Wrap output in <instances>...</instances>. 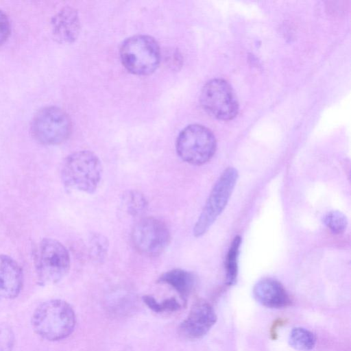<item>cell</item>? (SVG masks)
Here are the masks:
<instances>
[{
    "label": "cell",
    "instance_id": "7a4b0ae2",
    "mask_svg": "<svg viewBox=\"0 0 351 351\" xmlns=\"http://www.w3.org/2000/svg\"><path fill=\"white\" fill-rule=\"evenodd\" d=\"M102 165L92 152L82 150L68 156L62 167L61 177L69 189L93 193L100 183Z\"/></svg>",
    "mask_w": 351,
    "mask_h": 351
},
{
    "label": "cell",
    "instance_id": "277c9868",
    "mask_svg": "<svg viewBox=\"0 0 351 351\" xmlns=\"http://www.w3.org/2000/svg\"><path fill=\"white\" fill-rule=\"evenodd\" d=\"M119 53L123 66L137 75L152 73L161 60L158 43L147 35H135L127 38L121 45Z\"/></svg>",
    "mask_w": 351,
    "mask_h": 351
},
{
    "label": "cell",
    "instance_id": "2e32d148",
    "mask_svg": "<svg viewBox=\"0 0 351 351\" xmlns=\"http://www.w3.org/2000/svg\"><path fill=\"white\" fill-rule=\"evenodd\" d=\"M289 343L295 349L308 351L314 348L316 343L315 335L304 328H295L290 332Z\"/></svg>",
    "mask_w": 351,
    "mask_h": 351
},
{
    "label": "cell",
    "instance_id": "d6986e66",
    "mask_svg": "<svg viewBox=\"0 0 351 351\" xmlns=\"http://www.w3.org/2000/svg\"><path fill=\"white\" fill-rule=\"evenodd\" d=\"M143 300L144 303L156 313L173 312L180 308V304L175 298H171L163 302H158L152 296L144 295Z\"/></svg>",
    "mask_w": 351,
    "mask_h": 351
},
{
    "label": "cell",
    "instance_id": "cb8c5ba5",
    "mask_svg": "<svg viewBox=\"0 0 351 351\" xmlns=\"http://www.w3.org/2000/svg\"><path fill=\"white\" fill-rule=\"evenodd\" d=\"M285 321L282 319H277L273 323L271 330H270V335L273 339H276L277 337V328L282 325L285 324Z\"/></svg>",
    "mask_w": 351,
    "mask_h": 351
},
{
    "label": "cell",
    "instance_id": "3957f363",
    "mask_svg": "<svg viewBox=\"0 0 351 351\" xmlns=\"http://www.w3.org/2000/svg\"><path fill=\"white\" fill-rule=\"evenodd\" d=\"M34 265L40 285L57 283L64 278L69 271V253L66 247L58 240L45 238L36 247Z\"/></svg>",
    "mask_w": 351,
    "mask_h": 351
},
{
    "label": "cell",
    "instance_id": "ffe728a7",
    "mask_svg": "<svg viewBox=\"0 0 351 351\" xmlns=\"http://www.w3.org/2000/svg\"><path fill=\"white\" fill-rule=\"evenodd\" d=\"M324 223L334 234L343 232L348 225L346 217L338 210L328 213L324 217Z\"/></svg>",
    "mask_w": 351,
    "mask_h": 351
},
{
    "label": "cell",
    "instance_id": "e0dca14e",
    "mask_svg": "<svg viewBox=\"0 0 351 351\" xmlns=\"http://www.w3.org/2000/svg\"><path fill=\"white\" fill-rule=\"evenodd\" d=\"M122 202L126 212L133 217L142 215L147 208L145 197L138 191H127L123 196Z\"/></svg>",
    "mask_w": 351,
    "mask_h": 351
},
{
    "label": "cell",
    "instance_id": "ac0fdd59",
    "mask_svg": "<svg viewBox=\"0 0 351 351\" xmlns=\"http://www.w3.org/2000/svg\"><path fill=\"white\" fill-rule=\"evenodd\" d=\"M109 243L108 239L99 233H94L89 239V253L97 262L104 261L108 254Z\"/></svg>",
    "mask_w": 351,
    "mask_h": 351
},
{
    "label": "cell",
    "instance_id": "9a60e30c",
    "mask_svg": "<svg viewBox=\"0 0 351 351\" xmlns=\"http://www.w3.org/2000/svg\"><path fill=\"white\" fill-rule=\"evenodd\" d=\"M241 238L236 236L228 252L226 260V283L228 285H234L237 281L238 274V258Z\"/></svg>",
    "mask_w": 351,
    "mask_h": 351
},
{
    "label": "cell",
    "instance_id": "8fae6325",
    "mask_svg": "<svg viewBox=\"0 0 351 351\" xmlns=\"http://www.w3.org/2000/svg\"><path fill=\"white\" fill-rule=\"evenodd\" d=\"M23 284V271L18 263L9 256L0 254V299L16 298Z\"/></svg>",
    "mask_w": 351,
    "mask_h": 351
},
{
    "label": "cell",
    "instance_id": "8992f818",
    "mask_svg": "<svg viewBox=\"0 0 351 351\" xmlns=\"http://www.w3.org/2000/svg\"><path fill=\"white\" fill-rule=\"evenodd\" d=\"M238 179V171L226 169L215 182L193 228V234H204L225 208Z\"/></svg>",
    "mask_w": 351,
    "mask_h": 351
},
{
    "label": "cell",
    "instance_id": "6da1fadb",
    "mask_svg": "<svg viewBox=\"0 0 351 351\" xmlns=\"http://www.w3.org/2000/svg\"><path fill=\"white\" fill-rule=\"evenodd\" d=\"M31 324L39 337L49 341H56L68 337L73 332L76 317L68 302L60 299H51L36 308Z\"/></svg>",
    "mask_w": 351,
    "mask_h": 351
},
{
    "label": "cell",
    "instance_id": "52a82bcc",
    "mask_svg": "<svg viewBox=\"0 0 351 351\" xmlns=\"http://www.w3.org/2000/svg\"><path fill=\"white\" fill-rule=\"evenodd\" d=\"M72 130L65 111L57 106H47L35 114L32 124L34 137L45 145H57L66 141Z\"/></svg>",
    "mask_w": 351,
    "mask_h": 351
},
{
    "label": "cell",
    "instance_id": "603a6c76",
    "mask_svg": "<svg viewBox=\"0 0 351 351\" xmlns=\"http://www.w3.org/2000/svg\"><path fill=\"white\" fill-rule=\"evenodd\" d=\"M10 32V25L8 16L0 10V45L5 41Z\"/></svg>",
    "mask_w": 351,
    "mask_h": 351
},
{
    "label": "cell",
    "instance_id": "9c48e42d",
    "mask_svg": "<svg viewBox=\"0 0 351 351\" xmlns=\"http://www.w3.org/2000/svg\"><path fill=\"white\" fill-rule=\"evenodd\" d=\"M202 108L220 120H230L238 113L239 105L230 84L223 79H213L203 87L200 94Z\"/></svg>",
    "mask_w": 351,
    "mask_h": 351
},
{
    "label": "cell",
    "instance_id": "44dd1931",
    "mask_svg": "<svg viewBox=\"0 0 351 351\" xmlns=\"http://www.w3.org/2000/svg\"><path fill=\"white\" fill-rule=\"evenodd\" d=\"M15 344V337L11 327L0 323V351H12Z\"/></svg>",
    "mask_w": 351,
    "mask_h": 351
},
{
    "label": "cell",
    "instance_id": "7c38bea8",
    "mask_svg": "<svg viewBox=\"0 0 351 351\" xmlns=\"http://www.w3.org/2000/svg\"><path fill=\"white\" fill-rule=\"evenodd\" d=\"M52 33L61 43L74 42L80 32V21L76 10L70 6L62 8L51 19Z\"/></svg>",
    "mask_w": 351,
    "mask_h": 351
},
{
    "label": "cell",
    "instance_id": "30bf717a",
    "mask_svg": "<svg viewBox=\"0 0 351 351\" xmlns=\"http://www.w3.org/2000/svg\"><path fill=\"white\" fill-rule=\"evenodd\" d=\"M217 321V315L208 302L199 300L191 307L187 317L179 326L180 334L188 339H198L210 330Z\"/></svg>",
    "mask_w": 351,
    "mask_h": 351
},
{
    "label": "cell",
    "instance_id": "5b68a950",
    "mask_svg": "<svg viewBox=\"0 0 351 351\" xmlns=\"http://www.w3.org/2000/svg\"><path fill=\"white\" fill-rule=\"evenodd\" d=\"M176 148L183 161L201 165L212 158L216 151L217 143L209 129L199 124H192L180 132Z\"/></svg>",
    "mask_w": 351,
    "mask_h": 351
},
{
    "label": "cell",
    "instance_id": "5bb4252c",
    "mask_svg": "<svg viewBox=\"0 0 351 351\" xmlns=\"http://www.w3.org/2000/svg\"><path fill=\"white\" fill-rule=\"evenodd\" d=\"M158 281L172 287L183 299L188 296L195 284L193 275L182 269H173L162 274Z\"/></svg>",
    "mask_w": 351,
    "mask_h": 351
},
{
    "label": "cell",
    "instance_id": "7402d4cb",
    "mask_svg": "<svg viewBox=\"0 0 351 351\" xmlns=\"http://www.w3.org/2000/svg\"><path fill=\"white\" fill-rule=\"evenodd\" d=\"M165 62L172 70H178L182 64V56L178 49H169L165 54Z\"/></svg>",
    "mask_w": 351,
    "mask_h": 351
},
{
    "label": "cell",
    "instance_id": "ba28073f",
    "mask_svg": "<svg viewBox=\"0 0 351 351\" xmlns=\"http://www.w3.org/2000/svg\"><path fill=\"white\" fill-rule=\"evenodd\" d=\"M131 239L134 248L139 253L156 256L167 247L171 241V234L163 221L148 217L141 219L134 225Z\"/></svg>",
    "mask_w": 351,
    "mask_h": 351
},
{
    "label": "cell",
    "instance_id": "4fadbf2b",
    "mask_svg": "<svg viewBox=\"0 0 351 351\" xmlns=\"http://www.w3.org/2000/svg\"><path fill=\"white\" fill-rule=\"evenodd\" d=\"M253 293L256 300L268 308H284L291 302L287 292L281 283L271 278H265L258 281L254 287Z\"/></svg>",
    "mask_w": 351,
    "mask_h": 351
}]
</instances>
